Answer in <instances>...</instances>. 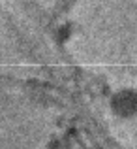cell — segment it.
Wrapping results in <instances>:
<instances>
[{"label": "cell", "mask_w": 137, "mask_h": 149, "mask_svg": "<svg viewBox=\"0 0 137 149\" xmlns=\"http://www.w3.org/2000/svg\"><path fill=\"white\" fill-rule=\"evenodd\" d=\"M113 109L120 115H130L137 109V95L131 91H122L113 98Z\"/></svg>", "instance_id": "6da1fadb"}]
</instances>
